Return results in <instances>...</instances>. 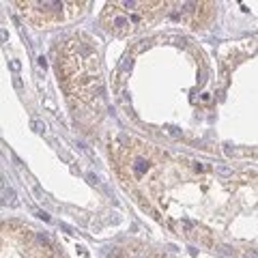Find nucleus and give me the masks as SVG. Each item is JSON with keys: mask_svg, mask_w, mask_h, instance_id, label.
I'll use <instances>...</instances> for the list:
<instances>
[{"mask_svg": "<svg viewBox=\"0 0 258 258\" xmlns=\"http://www.w3.org/2000/svg\"><path fill=\"white\" fill-rule=\"evenodd\" d=\"M32 127L37 129V131H43V129H45L43 125H41V123H39V121H32Z\"/></svg>", "mask_w": 258, "mask_h": 258, "instance_id": "obj_1", "label": "nucleus"}]
</instances>
